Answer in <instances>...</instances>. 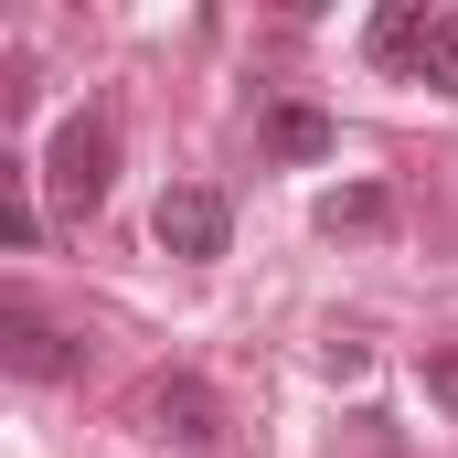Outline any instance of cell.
<instances>
[{
  "mask_svg": "<svg viewBox=\"0 0 458 458\" xmlns=\"http://www.w3.org/2000/svg\"><path fill=\"white\" fill-rule=\"evenodd\" d=\"M43 182H54L64 214H97L107 182H117V117L107 107H75L64 128H54V149H43Z\"/></svg>",
  "mask_w": 458,
  "mask_h": 458,
  "instance_id": "obj_1",
  "label": "cell"
},
{
  "mask_svg": "<svg viewBox=\"0 0 458 458\" xmlns=\"http://www.w3.org/2000/svg\"><path fill=\"white\" fill-rule=\"evenodd\" d=\"M149 225H160V245H171L182 267H203V256H225V234H234V214H225V192H214V182H171Z\"/></svg>",
  "mask_w": 458,
  "mask_h": 458,
  "instance_id": "obj_2",
  "label": "cell"
},
{
  "mask_svg": "<svg viewBox=\"0 0 458 458\" xmlns=\"http://www.w3.org/2000/svg\"><path fill=\"white\" fill-rule=\"evenodd\" d=\"M139 416H149L160 437H182V448H214V437H225V405H214L203 373H160V384L139 394Z\"/></svg>",
  "mask_w": 458,
  "mask_h": 458,
  "instance_id": "obj_3",
  "label": "cell"
},
{
  "mask_svg": "<svg viewBox=\"0 0 458 458\" xmlns=\"http://www.w3.org/2000/svg\"><path fill=\"white\" fill-rule=\"evenodd\" d=\"M0 362L21 373V384H54V373H75V342L43 320V310H21V299H0Z\"/></svg>",
  "mask_w": 458,
  "mask_h": 458,
  "instance_id": "obj_4",
  "label": "cell"
},
{
  "mask_svg": "<svg viewBox=\"0 0 458 458\" xmlns=\"http://www.w3.org/2000/svg\"><path fill=\"white\" fill-rule=\"evenodd\" d=\"M427 32H437V11H427V0H384V11H373V32H362V54H373V64H394V75H416Z\"/></svg>",
  "mask_w": 458,
  "mask_h": 458,
  "instance_id": "obj_5",
  "label": "cell"
},
{
  "mask_svg": "<svg viewBox=\"0 0 458 458\" xmlns=\"http://www.w3.org/2000/svg\"><path fill=\"white\" fill-rule=\"evenodd\" d=\"M384 225H394V203H384L373 182H352V192L320 203V234H384Z\"/></svg>",
  "mask_w": 458,
  "mask_h": 458,
  "instance_id": "obj_6",
  "label": "cell"
},
{
  "mask_svg": "<svg viewBox=\"0 0 458 458\" xmlns=\"http://www.w3.org/2000/svg\"><path fill=\"white\" fill-rule=\"evenodd\" d=\"M267 149H277V160H320V149H331V117L320 107H277L267 117Z\"/></svg>",
  "mask_w": 458,
  "mask_h": 458,
  "instance_id": "obj_7",
  "label": "cell"
},
{
  "mask_svg": "<svg viewBox=\"0 0 458 458\" xmlns=\"http://www.w3.org/2000/svg\"><path fill=\"white\" fill-rule=\"evenodd\" d=\"M0 234H11V245H32V234H43V214H32V182H21V160H0Z\"/></svg>",
  "mask_w": 458,
  "mask_h": 458,
  "instance_id": "obj_8",
  "label": "cell"
},
{
  "mask_svg": "<svg viewBox=\"0 0 458 458\" xmlns=\"http://www.w3.org/2000/svg\"><path fill=\"white\" fill-rule=\"evenodd\" d=\"M416 75H427L437 97H458V11H437V32H427V54H416Z\"/></svg>",
  "mask_w": 458,
  "mask_h": 458,
  "instance_id": "obj_9",
  "label": "cell"
},
{
  "mask_svg": "<svg viewBox=\"0 0 458 458\" xmlns=\"http://www.w3.org/2000/svg\"><path fill=\"white\" fill-rule=\"evenodd\" d=\"M416 373H427V405H448V416H458V342H427Z\"/></svg>",
  "mask_w": 458,
  "mask_h": 458,
  "instance_id": "obj_10",
  "label": "cell"
}]
</instances>
